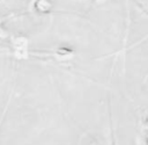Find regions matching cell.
<instances>
[{
    "mask_svg": "<svg viewBox=\"0 0 148 145\" xmlns=\"http://www.w3.org/2000/svg\"><path fill=\"white\" fill-rule=\"evenodd\" d=\"M34 7L39 13H47L52 8V2L51 0H36Z\"/></svg>",
    "mask_w": 148,
    "mask_h": 145,
    "instance_id": "cell-1",
    "label": "cell"
}]
</instances>
